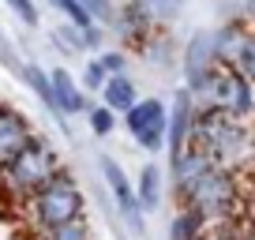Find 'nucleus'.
Instances as JSON below:
<instances>
[{
    "label": "nucleus",
    "mask_w": 255,
    "mask_h": 240,
    "mask_svg": "<svg viewBox=\"0 0 255 240\" xmlns=\"http://www.w3.org/2000/svg\"><path fill=\"white\" fill-rule=\"evenodd\" d=\"M113 124H117V120H113V109H109V105H102V109L90 113V128H94V135H109Z\"/></svg>",
    "instance_id": "20"
},
{
    "label": "nucleus",
    "mask_w": 255,
    "mask_h": 240,
    "mask_svg": "<svg viewBox=\"0 0 255 240\" xmlns=\"http://www.w3.org/2000/svg\"><path fill=\"white\" fill-rule=\"evenodd\" d=\"M214 64H218L214 60V30H199L188 41V49H184V75L191 83V79H199V75H207Z\"/></svg>",
    "instance_id": "12"
},
{
    "label": "nucleus",
    "mask_w": 255,
    "mask_h": 240,
    "mask_svg": "<svg viewBox=\"0 0 255 240\" xmlns=\"http://www.w3.org/2000/svg\"><path fill=\"white\" fill-rule=\"evenodd\" d=\"M203 225H207V218H203L199 210L184 207L180 214L173 218V229H169V237H173V240H199V237H203Z\"/></svg>",
    "instance_id": "16"
},
{
    "label": "nucleus",
    "mask_w": 255,
    "mask_h": 240,
    "mask_svg": "<svg viewBox=\"0 0 255 240\" xmlns=\"http://www.w3.org/2000/svg\"><path fill=\"white\" fill-rule=\"evenodd\" d=\"M214 109L229 117H248L255 109V83L240 68H222L218 64V87H214Z\"/></svg>",
    "instance_id": "5"
},
{
    "label": "nucleus",
    "mask_w": 255,
    "mask_h": 240,
    "mask_svg": "<svg viewBox=\"0 0 255 240\" xmlns=\"http://www.w3.org/2000/svg\"><path fill=\"white\" fill-rule=\"evenodd\" d=\"M188 143H195L199 150H207L218 165H229L248 150V135L240 128V120L229 117L222 109H199L191 117V135Z\"/></svg>",
    "instance_id": "1"
},
{
    "label": "nucleus",
    "mask_w": 255,
    "mask_h": 240,
    "mask_svg": "<svg viewBox=\"0 0 255 240\" xmlns=\"http://www.w3.org/2000/svg\"><path fill=\"white\" fill-rule=\"evenodd\" d=\"M4 4H8V8L15 11V15L23 19L26 26H38V8H34L30 0H4Z\"/></svg>",
    "instance_id": "21"
},
{
    "label": "nucleus",
    "mask_w": 255,
    "mask_h": 240,
    "mask_svg": "<svg viewBox=\"0 0 255 240\" xmlns=\"http://www.w3.org/2000/svg\"><path fill=\"white\" fill-rule=\"evenodd\" d=\"M248 19L255 23V0H248Z\"/></svg>",
    "instance_id": "25"
},
{
    "label": "nucleus",
    "mask_w": 255,
    "mask_h": 240,
    "mask_svg": "<svg viewBox=\"0 0 255 240\" xmlns=\"http://www.w3.org/2000/svg\"><path fill=\"white\" fill-rule=\"evenodd\" d=\"M244 240H255V225H252V229H248V233H244Z\"/></svg>",
    "instance_id": "26"
},
{
    "label": "nucleus",
    "mask_w": 255,
    "mask_h": 240,
    "mask_svg": "<svg viewBox=\"0 0 255 240\" xmlns=\"http://www.w3.org/2000/svg\"><path fill=\"white\" fill-rule=\"evenodd\" d=\"M49 240H87V225H83V218H72V222L49 229Z\"/></svg>",
    "instance_id": "19"
},
{
    "label": "nucleus",
    "mask_w": 255,
    "mask_h": 240,
    "mask_svg": "<svg viewBox=\"0 0 255 240\" xmlns=\"http://www.w3.org/2000/svg\"><path fill=\"white\" fill-rule=\"evenodd\" d=\"M102 83H105V72H102V64H87V72H83V87L87 90H102Z\"/></svg>",
    "instance_id": "22"
},
{
    "label": "nucleus",
    "mask_w": 255,
    "mask_h": 240,
    "mask_svg": "<svg viewBox=\"0 0 255 240\" xmlns=\"http://www.w3.org/2000/svg\"><path fill=\"white\" fill-rule=\"evenodd\" d=\"M49 87H53V102H56V109H60V113L87 109V94H83V87L64 72V68H53V72H49Z\"/></svg>",
    "instance_id": "13"
},
{
    "label": "nucleus",
    "mask_w": 255,
    "mask_h": 240,
    "mask_svg": "<svg viewBox=\"0 0 255 240\" xmlns=\"http://www.w3.org/2000/svg\"><path fill=\"white\" fill-rule=\"evenodd\" d=\"M102 98H105V105H109L113 113H124V109H131V105L139 102V98H135V83L128 79L124 72L105 75V83H102Z\"/></svg>",
    "instance_id": "14"
},
{
    "label": "nucleus",
    "mask_w": 255,
    "mask_h": 240,
    "mask_svg": "<svg viewBox=\"0 0 255 240\" xmlns=\"http://www.w3.org/2000/svg\"><path fill=\"white\" fill-rule=\"evenodd\" d=\"M191 117H195L191 98H188V90H180V94H176V102H173V113H165V135H169V154H173V158L188 146Z\"/></svg>",
    "instance_id": "11"
},
{
    "label": "nucleus",
    "mask_w": 255,
    "mask_h": 240,
    "mask_svg": "<svg viewBox=\"0 0 255 240\" xmlns=\"http://www.w3.org/2000/svg\"><path fill=\"white\" fill-rule=\"evenodd\" d=\"M139 207L143 210H154L158 207V199H161V173H158V165H146L143 173H139Z\"/></svg>",
    "instance_id": "17"
},
{
    "label": "nucleus",
    "mask_w": 255,
    "mask_h": 240,
    "mask_svg": "<svg viewBox=\"0 0 255 240\" xmlns=\"http://www.w3.org/2000/svg\"><path fill=\"white\" fill-rule=\"evenodd\" d=\"M102 169H105V180H109V188H113V195H117L120 210H124V214L131 218V222H135V210H139V199H135V192H131V184H128V176H124V169H120L117 161H109V158L102 161Z\"/></svg>",
    "instance_id": "15"
},
{
    "label": "nucleus",
    "mask_w": 255,
    "mask_h": 240,
    "mask_svg": "<svg viewBox=\"0 0 255 240\" xmlns=\"http://www.w3.org/2000/svg\"><path fill=\"white\" fill-rule=\"evenodd\" d=\"M4 169H8V180L15 188H23V192H38V188H45L49 180L60 173V161H56L53 146H45L41 139H30V143H26Z\"/></svg>",
    "instance_id": "4"
},
{
    "label": "nucleus",
    "mask_w": 255,
    "mask_h": 240,
    "mask_svg": "<svg viewBox=\"0 0 255 240\" xmlns=\"http://www.w3.org/2000/svg\"><path fill=\"white\" fill-rule=\"evenodd\" d=\"M180 199H184V207L199 210L207 222L229 218L233 207H237V176H233L229 165H210Z\"/></svg>",
    "instance_id": "2"
},
{
    "label": "nucleus",
    "mask_w": 255,
    "mask_h": 240,
    "mask_svg": "<svg viewBox=\"0 0 255 240\" xmlns=\"http://www.w3.org/2000/svg\"><path fill=\"white\" fill-rule=\"evenodd\" d=\"M199 240H229V237H199Z\"/></svg>",
    "instance_id": "27"
},
{
    "label": "nucleus",
    "mask_w": 255,
    "mask_h": 240,
    "mask_svg": "<svg viewBox=\"0 0 255 240\" xmlns=\"http://www.w3.org/2000/svg\"><path fill=\"white\" fill-rule=\"evenodd\" d=\"M23 75H26V83L34 87V94H38L41 102L49 105V109H56V102H53V87H49V75L41 72L38 64H26V68H23ZM56 113H60V109H56Z\"/></svg>",
    "instance_id": "18"
},
{
    "label": "nucleus",
    "mask_w": 255,
    "mask_h": 240,
    "mask_svg": "<svg viewBox=\"0 0 255 240\" xmlns=\"http://www.w3.org/2000/svg\"><path fill=\"white\" fill-rule=\"evenodd\" d=\"M124 124L139 139L143 150H161V143H165V105L158 98H143L131 109H124Z\"/></svg>",
    "instance_id": "6"
},
{
    "label": "nucleus",
    "mask_w": 255,
    "mask_h": 240,
    "mask_svg": "<svg viewBox=\"0 0 255 240\" xmlns=\"http://www.w3.org/2000/svg\"><path fill=\"white\" fill-rule=\"evenodd\" d=\"M252 45V30H244L240 23H229L222 30H214V60L222 68H240Z\"/></svg>",
    "instance_id": "8"
},
{
    "label": "nucleus",
    "mask_w": 255,
    "mask_h": 240,
    "mask_svg": "<svg viewBox=\"0 0 255 240\" xmlns=\"http://www.w3.org/2000/svg\"><path fill=\"white\" fill-rule=\"evenodd\" d=\"M30 139H34V131H30V124H26L23 113L0 105V165H8Z\"/></svg>",
    "instance_id": "7"
},
{
    "label": "nucleus",
    "mask_w": 255,
    "mask_h": 240,
    "mask_svg": "<svg viewBox=\"0 0 255 240\" xmlns=\"http://www.w3.org/2000/svg\"><path fill=\"white\" fill-rule=\"evenodd\" d=\"M83 214V192L72 184L68 173H56L45 188H38L34 195V218L41 222V229H56V225L72 222Z\"/></svg>",
    "instance_id": "3"
},
{
    "label": "nucleus",
    "mask_w": 255,
    "mask_h": 240,
    "mask_svg": "<svg viewBox=\"0 0 255 240\" xmlns=\"http://www.w3.org/2000/svg\"><path fill=\"white\" fill-rule=\"evenodd\" d=\"M180 11V0H131L124 11V30L120 34H131L139 26H154V23H165Z\"/></svg>",
    "instance_id": "9"
},
{
    "label": "nucleus",
    "mask_w": 255,
    "mask_h": 240,
    "mask_svg": "<svg viewBox=\"0 0 255 240\" xmlns=\"http://www.w3.org/2000/svg\"><path fill=\"white\" fill-rule=\"evenodd\" d=\"M240 72L255 83V34H252V45H248V56H244V64H240Z\"/></svg>",
    "instance_id": "24"
},
{
    "label": "nucleus",
    "mask_w": 255,
    "mask_h": 240,
    "mask_svg": "<svg viewBox=\"0 0 255 240\" xmlns=\"http://www.w3.org/2000/svg\"><path fill=\"white\" fill-rule=\"evenodd\" d=\"M210 165H218V161L210 158L207 150H199L195 143H188V146H184V150L173 158V180H176V195H184V192H188V188L195 184V180H199V176L207 173Z\"/></svg>",
    "instance_id": "10"
},
{
    "label": "nucleus",
    "mask_w": 255,
    "mask_h": 240,
    "mask_svg": "<svg viewBox=\"0 0 255 240\" xmlns=\"http://www.w3.org/2000/svg\"><path fill=\"white\" fill-rule=\"evenodd\" d=\"M98 64H102L105 75H117V72H124V56H120V53H105Z\"/></svg>",
    "instance_id": "23"
}]
</instances>
